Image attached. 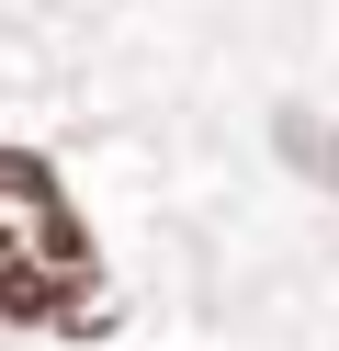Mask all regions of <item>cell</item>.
I'll list each match as a JSON object with an SVG mask.
<instances>
[{"label": "cell", "instance_id": "2", "mask_svg": "<svg viewBox=\"0 0 339 351\" xmlns=\"http://www.w3.org/2000/svg\"><path fill=\"white\" fill-rule=\"evenodd\" d=\"M271 136H283V159H294V170H316V182L339 193V125H316V114H283Z\"/></svg>", "mask_w": 339, "mask_h": 351}, {"label": "cell", "instance_id": "1", "mask_svg": "<svg viewBox=\"0 0 339 351\" xmlns=\"http://www.w3.org/2000/svg\"><path fill=\"white\" fill-rule=\"evenodd\" d=\"M0 317L12 328H102V250L68 182L34 147H0Z\"/></svg>", "mask_w": 339, "mask_h": 351}]
</instances>
